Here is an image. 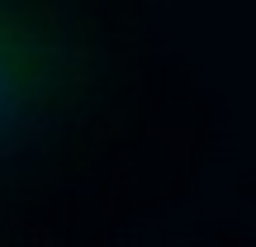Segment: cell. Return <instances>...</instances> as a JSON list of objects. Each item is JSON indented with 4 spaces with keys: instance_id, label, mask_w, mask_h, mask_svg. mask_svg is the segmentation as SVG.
<instances>
[{
    "instance_id": "cell-1",
    "label": "cell",
    "mask_w": 256,
    "mask_h": 247,
    "mask_svg": "<svg viewBox=\"0 0 256 247\" xmlns=\"http://www.w3.org/2000/svg\"><path fill=\"white\" fill-rule=\"evenodd\" d=\"M104 76L110 43L86 0H0V166L66 138Z\"/></svg>"
}]
</instances>
